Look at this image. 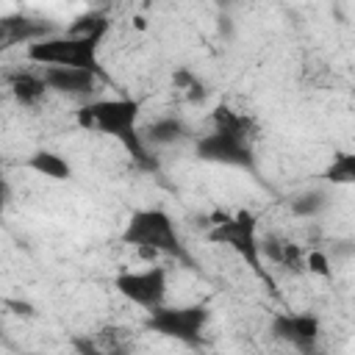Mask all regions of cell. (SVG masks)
Wrapping results in <instances>:
<instances>
[{
  "label": "cell",
  "mask_w": 355,
  "mask_h": 355,
  "mask_svg": "<svg viewBox=\"0 0 355 355\" xmlns=\"http://www.w3.org/2000/svg\"><path fill=\"white\" fill-rule=\"evenodd\" d=\"M136 119H139V103L128 100V97L94 100V103L78 108V125L83 130H97V133L114 136L130 153V158L136 164H141L144 169H153L155 161L147 153L144 136L136 130Z\"/></svg>",
  "instance_id": "obj_1"
},
{
  "label": "cell",
  "mask_w": 355,
  "mask_h": 355,
  "mask_svg": "<svg viewBox=\"0 0 355 355\" xmlns=\"http://www.w3.org/2000/svg\"><path fill=\"white\" fill-rule=\"evenodd\" d=\"M122 241L133 244L139 250L155 252V255H161V252L172 255L178 261H183L186 266H191V258H189L186 247L178 239L172 216L166 211H161V208H141V211H136L128 219L125 230H122Z\"/></svg>",
  "instance_id": "obj_2"
},
{
  "label": "cell",
  "mask_w": 355,
  "mask_h": 355,
  "mask_svg": "<svg viewBox=\"0 0 355 355\" xmlns=\"http://www.w3.org/2000/svg\"><path fill=\"white\" fill-rule=\"evenodd\" d=\"M211 241L216 244H227L230 250H236L255 275H261L263 280H269V275L263 272L261 261V239H258V219L252 216V211L241 208L236 214H211Z\"/></svg>",
  "instance_id": "obj_3"
},
{
  "label": "cell",
  "mask_w": 355,
  "mask_h": 355,
  "mask_svg": "<svg viewBox=\"0 0 355 355\" xmlns=\"http://www.w3.org/2000/svg\"><path fill=\"white\" fill-rule=\"evenodd\" d=\"M97 50H100V39L64 33V36H50V39L31 44L25 55L42 67H75V69L100 72Z\"/></svg>",
  "instance_id": "obj_4"
},
{
  "label": "cell",
  "mask_w": 355,
  "mask_h": 355,
  "mask_svg": "<svg viewBox=\"0 0 355 355\" xmlns=\"http://www.w3.org/2000/svg\"><path fill=\"white\" fill-rule=\"evenodd\" d=\"M205 322H208V308L205 305H180V308L161 305V308L150 311L147 327L166 336V338L183 341V344H200Z\"/></svg>",
  "instance_id": "obj_5"
},
{
  "label": "cell",
  "mask_w": 355,
  "mask_h": 355,
  "mask_svg": "<svg viewBox=\"0 0 355 355\" xmlns=\"http://www.w3.org/2000/svg\"><path fill=\"white\" fill-rule=\"evenodd\" d=\"M197 158L211 161V164H222V166H236V169H252L255 166V155H252L247 136L216 130V128L197 139Z\"/></svg>",
  "instance_id": "obj_6"
},
{
  "label": "cell",
  "mask_w": 355,
  "mask_h": 355,
  "mask_svg": "<svg viewBox=\"0 0 355 355\" xmlns=\"http://www.w3.org/2000/svg\"><path fill=\"white\" fill-rule=\"evenodd\" d=\"M114 288L133 305L155 311L164 305V297H166V269L150 266L141 272H119L114 277Z\"/></svg>",
  "instance_id": "obj_7"
},
{
  "label": "cell",
  "mask_w": 355,
  "mask_h": 355,
  "mask_svg": "<svg viewBox=\"0 0 355 355\" xmlns=\"http://www.w3.org/2000/svg\"><path fill=\"white\" fill-rule=\"evenodd\" d=\"M319 319L313 313H277L272 319V336L297 349H308L319 338Z\"/></svg>",
  "instance_id": "obj_8"
},
{
  "label": "cell",
  "mask_w": 355,
  "mask_h": 355,
  "mask_svg": "<svg viewBox=\"0 0 355 355\" xmlns=\"http://www.w3.org/2000/svg\"><path fill=\"white\" fill-rule=\"evenodd\" d=\"M42 78H44L47 89L61 92V94H72V97L92 94L97 86V72L75 69V67H44Z\"/></svg>",
  "instance_id": "obj_9"
},
{
  "label": "cell",
  "mask_w": 355,
  "mask_h": 355,
  "mask_svg": "<svg viewBox=\"0 0 355 355\" xmlns=\"http://www.w3.org/2000/svg\"><path fill=\"white\" fill-rule=\"evenodd\" d=\"M0 36H3L6 47L19 44V42L31 47V44H36L42 39H50L55 33H53L50 22H39V19H28V17H8V19L0 22Z\"/></svg>",
  "instance_id": "obj_10"
},
{
  "label": "cell",
  "mask_w": 355,
  "mask_h": 355,
  "mask_svg": "<svg viewBox=\"0 0 355 355\" xmlns=\"http://www.w3.org/2000/svg\"><path fill=\"white\" fill-rule=\"evenodd\" d=\"M261 255L266 261H272L275 266H283V269H291V272H305L308 252L300 244L280 241V239H266V241H261Z\"/></svg>",
  "instance_id": "obj_11"
},
{
  "label": "cell",
  "mask_w": 355,
  "mask_h": 355,
  "mask_svg": "<svg viewBox=\"0 0 355 355\" xmlns=\"http://www.w3.org/2000/svg\"><path fill=\"white\" fill-rule=\"evenodd\" d=\"M141 136H144L147 144L169 147V144H175V141H183V139L189 136V128H186V122L178 119V116H161V119L150 122Z\"/></svg>",
  "instance_id": "obj_12"
},
{
  "label": "cell",
  "mask_w": 355,
  "mask_h": 355,
  "mask_svg": "<svg viewBox=\"0 0 355 355\" xmlns=\"http://www.w3.org/2000/svg\"><path fill=\"white\" fill-rule=\"evenodd\" d=\"M28 169L50 178V180H69L72 178V166L67 158H61L58 153H50V150H36L28 161H25Z\"/></svg>",
  "instance_id": "obj_13"
},
{
  "label": "cell",
  "mask_w": 355,
  "mask_h": 355,
  "mask_svg": "<svg viewBox=\"0 0 355 355\" xmlns=\"http://www.w3.org/2000/svg\"><path fill=\"white\" fill-rule=\"evenodd\" d=\"M11 92L17 97L19 105H33L42 100V94L47 92V83L42 75H31V72H17L11 75Z\"/></svg>",
  "instance_id": "obj_14"
},
{
  "label": "cell",
  "mask_w": 355,
  "mask_h": 355,
  "mask_svg": "<svg viewBox=\"0 0 355 355\" xmlns=\"http://www.w3.org/2000/svg\"><path fill=\"white\" fill-rule=\"evenodd\" d=\"M324 180L336 186H355V153H338L324 169Z\"/></svg>",
  "instance_id": "obj_15"
},
{
  "label": "cell",
  "mask_w": 355,
  "mask_h": 355,
  "mask_svg": "<svg viewBox=\"0 0 355 355\" xmlns=\"http://www.w3.org/2000/svg\"><path fill=\"white\" fill-rule=\"evenodd\" d=\"M324 205H327V194L319 189H311V191H302L300 197L291 200V214L311 219V216H319L324 211Z\"/></svg>",
  "instance_id": "obj_16"
},
{
  "label": "cell",
  "mask_w": 355,
  "mask_h": 355,
  "mask_svg": "<svg viewBox=\"0 0 355 355\" xmlns=\"http://www.w3.org/2000/svg\"><path fill=\"white\" fill-rule=\"evenodd\" d=\"M105 31H108V19L103 14H86V17L75 19L67 33H72V36H89V39H103Z\"/></svg>",
  "instance_id": "obj_17"
},
{
  "label": "cell",
  "mask_w": 355,
  "mask_h": 355,
  "mask_svg": "<svg viewBox=\"0 0 355 355\" xmlns=\"http://www.w3.org/2000/svg\"><path fill=\"white\" fill-rule=\"evenodd\" d=\"M175 83H178V89H183V92L189 94V100H202V97H205V86H202L191 72H186V69L175 72Z\"/></svg>",
  "instance_id": "obj_18"
},
{
  "label": "cell",
  "mask_w": 355,
  "mask_h": 355,
  "mask_svg": "<svg viewBox=\"0 0 355 355\" xmlns=\"http://www.w3.org/2000/svg\"><path fill=\"white\" fill-rule=\"evenodd\" d=\"M305 272L319 275V277H330V275H333L330 261H327V255H324L322 250H311V252H308V258H305Z\"/></svg>",
  "instance_id": "obj_19"
},
{
  "label": "cell",
  "mask_w": 355,
  "mask_h": 355,
  "mask_svg": "<svg viewBox=\"0 0 355 355\" xmlns=\"http://www.w3.org/2000/svg\"><path fill=\"white\" fill-rule=\"evenodd\" d=\"M72 349L78 352V355H108V349H103L94 338H89V336H72Z\"/></svg>",
  "instance_id": "obj_20"
}]
</instances>
